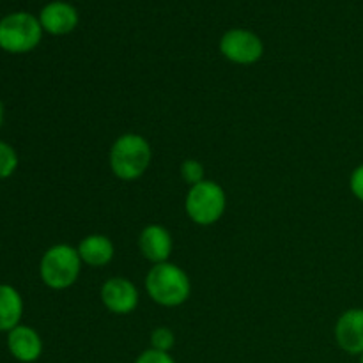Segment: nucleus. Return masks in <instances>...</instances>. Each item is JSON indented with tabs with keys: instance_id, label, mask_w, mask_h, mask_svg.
Returning a JSON list of instances; mask_svg holds the SVG:
<instances>
[{
	"instance_id": "f257e3e1",
	"label": "nucleus",
	"mask_w": 363,
	"mask_h": 363,
	"mask_svg": "<svg viewBox=\"0 0 363 363\" xmlns=\"http://www.w3.org/2000/svg\"><path fill=\"white\" fill-rule=\"evenodd\" d=\"M145 289L162 307H177L188 300L191 293V284L186 273L172 262H160L149 269L145 277Z\"/></svg>"
},
{
	"instance_id": "f03ea898",
	"label": "nucleus",
	"mask_w": 363,
	"mask_h": 363,
	"mask_svg": "<svg viewBox=\"0 0 363 363\" xmlns=\"http://www.w3.org/2000/svg\"><path fill=\"white\" fill-rule=\"evenodd\" d=\"M151 160V145L137 133L121 135L110 149V169L123 181H135L144 176Z\"/></svg>"
},
{
	"instance_id": "7ed1b4c3",
	"label": "nucleus",
	"mask_w": 363,
	"mask_h": 363,
	"mask_svg": "<svg viewBox=\"0 0 363 363\" xmlns=\"http://www.w3.org/2000/svg\"><path fill=\"white\" fill-rule=\"evenodd\" d=\"M82 269V259L77 248L69 245H55L41 257L39 275L50 289L62 291L77 282Z\"/></svg>"
},
{
	"instance_id": "20e7f679",
	"label": "nucleus",
	"mask_w": 363,
	"mask_h": 363,
	"mask_svg": "<svg viewBox=\"0 0 363 363\" xmlns=\"http://www.w3.org/2000/svg\"><path fill=\"white\" fill-rule=\"evenodd\" d=\"M43 27L30 13H11L0 20V48L7 53H27L41 43Z\"/></svg>"
},
{
	"instance_id": "39448f33",
	"label": "nucleus",
	"mask_w": 363,
	"mask_h": 363,
	"mask_svg": "<svg viewBox=\"0 0 363 363\" xmlns=\"http://www.w3.org/2000/svg\"><path fill=\"white\" fill-rule=\"evenodd\" d=\"M227 197L223 188L215 181L204 179L190 186L184 201L188 216L197 225H213L225 213Z\"/></svg>"
},
{
	"instance_id": "423d86ee",
	"label": "nucleus",
	"mask_w": 363,
	"mask_h": 363,
	"mask_svg": "<svg viewBox=\"0 0 363 363\" xmlns=\"http://www.w3.org/2000/svg\"><path fill=\"white\" fill-rule=\"evenodd\" d=\"M220 52L227 60L241 66L257 62L264 53V45L257 34L245 28H233L220 39Z\"/></svg>"
},
{
	"instance_id": "0eeeda50",
	"label": "nucleus",
	"mask_w": 363,
	"mask_h": 363,
	"mask_svg": "<svg viewBox=\"0 0 363 363\" xmlns=\"http://www.w3.org/2000/svg\"><path fill=\"white\" fill-rule=\"evenodd\" d=\"M101 301L112 314H131L138 305V289L123 277L108 279L101 287Z\"/></svg>"
},
{
	"instance_id": "6e6552de",
	"label": "nucleus",
	"mask_w": 363,
	"mask_h": 363,
	"mask_svg": "<svg viewBox=\"0 0 363 363\" xmlns=\"http://www.w3.org/2000/svg\"><path fill=\"white\" fill-rule=\"evenodd\" d=\"M335 340L350 354H363V308H350L335 325Z\"/></svg>"
},
{
	"instance_id": "1a4fd4ad",
	"label": "nucleus",
	"mask_w": 363,
	"mask_h": 363,
	"mask_svg": "<svg viewBox=\"0 0 363 363\" xmlns=\"http://www.w3.org/2000/svg\"><path fill=\"white\" fill-rule=\"evenodd\" d=\"M39 23H41L43 30H46L48 34H69L78 25V13L71 4L55 0L43 7L41 14H39Z\"/></svg>"
},
{
	"instance_id": "9d476101",
	"label": "nucleus",
	"mask_w": 363,
	"mask_h": 363,
	"mask_svg": "<svg viewBox=\"0 0 363 363\" xmlns=\"http://www.w3.org/2000/svg\"><path fill=\"white\" fill-rule=\"evenodd\" d=\"M7 350L21 363H32L43 353V340L34 328L18 325L7 333Z\"/></svg>"
},
{
	"instance_id": "9b49d317",
	"label": "nucleus",
	"mask_w": 363,
	"mask_h": 363,
	"mask_svg": "<svg viewBox=\"0 0 363 363\" xmlns=\"http://www.w3.org/2000/svg\"><path fill=\"white\" fill-rule=\"evenodd\" d=\"M138 247L152 264L167 262L172 252V238L163 225H147L138 236Z\"/></svg>"
},
{
	"instance_id": "f8f14e48",
	"label": "nucleus",
	"mask_w": 363,
	"mask_h": 363,
	"mask_svg": "<svg viewBox=\"0 0 363 363\" xmlns=\"http://www.w3.org/2000/svg\"><path fill=\"white\" fill-rule=\"evenodd\" d=\"M78 254L84 264L92 266V268H101L106 266L113 259V245L103 234H91L84 238L78 245Z\"/></svg>"
},
{
	"instance_id": "ddd939ff",
	"label": "nucleus",
	"mask_w": 363,
	"mask_h": 363,
	"mask_svg": "<svg viewBox=\"0 0 363 363\" xmlns=\"http://www.w3.org/2000/svg\"><path fill=\"white\" fill-rule=\"evenodd\" d=\"M23 315L21 294L9 284H0V332L16 328Z\"/></svg>"
},
{
	"instance_id": "4468645a",
	"label": "nucleus",
	"mask_w": 363,
	"mask_h": 363,
	"mask_svg": "<svg viewBox=\"0 0 363 363\" xmlns=\"http://www.w3.org/2000/svg\"><path fill=\"white\" fill-rule=\"evenodd\" d=\"M18 169V155L13 145L0 140V179H7Z\"/></svg>"
},
{
	"instance_id": "2eb2a0df",
	"label": "nucleus",
	"mask_w": 363,
	"mask_h": 363,
	"mask_svg": "<svg viewBox=\"0 0 363 363\" xmlns=\"http://www.w3.org/2000/svg\"><path fill=\"white\" fill-rule=\"evenodd\" d=\"M176 342V337H174L172 330L165 328V326H160V328L152 330L151 333V347L156 351H163V353H169L174 347Z\"/></svg>"
},
{
	"instance_id": "dca6fc26",
	"label": "nucleus",
	"mask_w": 363,
	"mask_h": 363,
	"mask_svg": "<svg viewBox=\"0 0 363 363\" xmlns=\"http://www.w3.org/2000/svg\"><path fill=\"white\" fill-rule=\"evenodd\" d=\"M181 176L190 186L202 183L204 181V165L197 160H186L181 165Z\"/></svg>"
},
{
	"instance_id": "f3484780",
	"label": "nucleus",
	"mask_w": 363,
	"mask_h": 363,
	"mask_svg": "<svg viewBox=\"0 0 363 363\" xmlns=\"http://www.w3.org/2000/svg\"><path fill=\"white\" fill-rule=\"evenodd\" d=\"M135 363H176L169 353H163V351L156 350H147L140 354V357L135 360Z\"/></svg>"
},
{
	"instance_id": "a211bd4d",
	"label": "nucleus",
	"mask_w": 363,
	"mask_h": 363,
	"mask_svg": "<svg viewBox=\"0 0 363 363\" xmlns=\"http://www.w3.org/2000/svg\"><path fill=\"white\" fill-rule=\"evenodd\" d=\"M350 186H351V191H353L354 197H357L358 201L363 202V165L357 167V169H354V172L351 174Z\"/></svg>"
},
{
	"instance_id": "6ab92c4d",
	"label": "nucleus",
	"mask_w": 363,
	"mask_h": 363,
	"mask_svg": "<svg viewBox=\"0 0 363 363\" xmlns=\"http://www.w3.org/2000/svg\"><path fill=\"white\" fill-rule=\"evenodd\" d=\"M2 121H4V105L0 101V126H2Z\"/></svg>"
},
{
	"instance_id": "aec40b11",
	"label": "nucleus",
	"mask_w": 363,
	"mask_h": 363,
	"mask_svg": "<svg viewBox=\"0 0 363 363\" xmlns=\"http://www.w3.org/2000/svg\"><path fill=\"white\" fill-rule=\"evenodd\" d=\"M360 363H363V354L360 357Z\"/></svg>"
}]
</instances>
